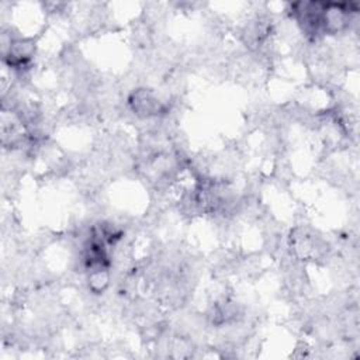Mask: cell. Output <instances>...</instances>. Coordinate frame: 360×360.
<instances>
[{"mask_svg":"<svg viewBox=\"0 0 360 360\" xmlns=\"http://www.w3.org/2000/svg\"><path fill=\"white\" fill-rule=\"evenodd\" d=\"M34 55V42L27 38H18L10 42V48L4 55L7 63L14 69L24 68Z\"/></svg>","mask_w":360,"mask_h":360,"instance_id":"6da1fadb","label":"cell"},{"mask_svg":"<svg viewBox=\"0 0 360 360\" xmlns=\"http://www.w3.org/2000/svg\"><path fill=\"white\" fill-rule=\"evenodd\" d=\"M131 104L134 105V111L136 114H142L143 117L158 115L163 110V105L158 100V97L145 90L135 93L134 98L131 100Z\"/></svg>","mask_w":360,"mask_h":360,"instance_id":"7a4b0ae2","label":"cell"}]
</instances>
